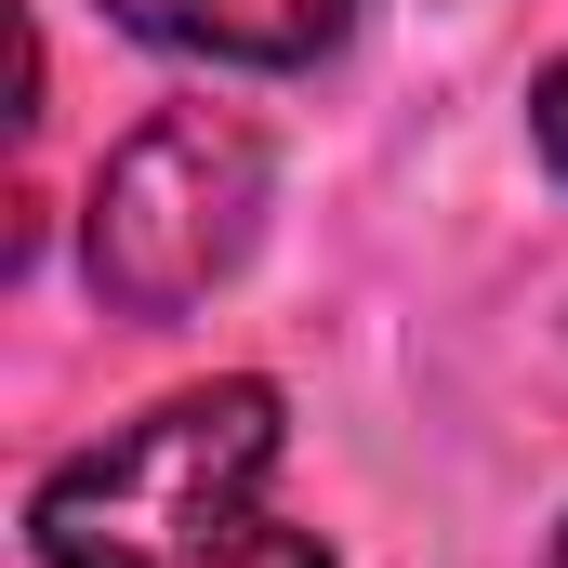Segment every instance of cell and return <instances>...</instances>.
<instances>
[{
    "label": "cell",
    "mask_w": 568,
    "mask_h": 568,
    "mask_svg": "<svg viewBox=\"0 0 568 568\" xmlns=\"http://www.w3.org/2000/svg\"><path fill=\"white\" fill-rule=\"evenodd\" d=\"M278 384H185L106 449L53 463L27 503L40 568H331L317 529L265 516Z\"/></svg>",
    "instance_id": "obj_1"
},
{
    "label": "cell",
    "mask_w": 568,
    "mask_h": 568,
    "mask_svg": "<svg viewBox=\"0 0 568 568\" xmlns=\"http://www.w3.org/2000/svg\"><path fill=\"white\" fill-rule=\"evenodd\" d=\"M265 239V133L239 106H159L80 212V265L120 317H185Z\"/></svg>",
    "instance_id": "obj_2"
},
{
    "label": "cell",
    "mask_w": 568,
    "mask_h": 568,
    "mask_svg": "<svg viewBox=\"0 0 568 568\" xmlns=\"http://www.w3.org/2000/svg\"><path fill=\"white\" fill-rule=\"evenodd\" d=\"M106 13L159 53H199V67H317L357 40L371 0H106Z\"/></svg>",
    "instance_id": "obj_3"
},
{
    "label": "cell",
    "mask_w": 568,
    "mask_h": 568,
    "mask_svg": "<svg viewBox=\"0 0 568 568\" xmlns=\"http://www.w3.org/2000/svg\"><path fill=\"white\" fill-rule=\"evenodd\" d=\"M529 145H542V172L568 185V53L542 67V80H529Z\"/></svg>",
    "instance_id": "obj_4"
},
{
    "label": "cell",
    "mask_w": 568,
    "mask_h": 568,
    "mask_svg": "<svg viewBox=\"0 0 568 568\" xmlns=\"http://www.w3.org/2000/svg\"><path fill=\"white\" fill-rule=\"evenodd\" d=\"M556 568H568V529H556Z\"/></svg>",
    "instance_id": "obj_5"
}]
</instances>
